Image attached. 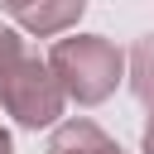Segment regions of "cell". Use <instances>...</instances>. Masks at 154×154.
Here are the masks:
<instances>
[{
  "mask_svg": "<svg viewBox=\"0 0 154 154\" xmlns=\"http://www.w3.org/2000/svg\"><path fill=\"white\" fill-rule=\"evenodd\" d=\"M125 77H130V91L140 106H154V29L135 38L130 58H125Z\"/></svg>",
  "mask_w": 154,
  "mask_h": 154,
  "instance_id": "5b68a950",
  "label": "cell"
},
{
  "mask_svg": "<svg viewBox=\"0 0 154 154\" xmlns=\"http://www.w3.org/2000/svg\"><path fill=\"white\" fill-rule=\"evenodd\" d=\"M82 10H87V0H19L10 14H14V24H19L24 34H34V38H58V34L77 29Z\"/></svg>",
  "mask_w": 154,
  "mask_h": 154,
  "instance_id": "3957f363",
  "label": "cell"
},
{
  "mask_svg": "<svg viewBox=\"0 0 154 154\" xmlns=\"http://www.w3.org/2000/svg\"><path fill=\"white\" fill-rule=\"evenodd\" d=\"M0 154H14V140H10V130L0 125Z\"/></svg>",
  "mask_w": 154,
  "mask_h": 154,
  "instance_id": "ba28073f",
  "label": "cell"
},
{
  "mask_svg": "<svg viewBox=\"0 0 154 154\" xmlns=\"http://www.w3.org/2000/svg\"><path fill=\"white\" fill-rule=\"evenodd\" d=\"M48 154H125V149H120L116 135H106L96 120L72 116V120H58V125H53Z\"/></svg>",
  "mask_w": 154,
  "mask_h": 154,
  "instance_id": "277c9868",
  "label": "cell"
},
{
  "mask_svg": "<svg viewBox=\"0 0 154 154\" xmlns=\"http://www.w3.org/2000/svg\"><path fill=\"white\" fill-rule=\"evenodd\" d=\"M48 67L63 82L67 101L101 106L120 87V77H125V53L106 34H72V38H58L48 48Z\"/></svg>",
  "mask_w": 154,
  "mask_h": 154,
  "instance_id": "6da1fadb",
  "label": "cell"
},
{
  "mask_svg": "<svg viewBox=\"0 0 154 154\" xmlns=\"http://www.w3.org/2000/svg\"><path fill=\"white\" fill-rule=\"evenodd\" d=\"M0 106H5V116H14L24 130H48V125H58V116H63V106H67V91H63V82L53 77L48 58H38V53L24 48V53L0 72Z\"/></svg>",
  "mask_w": 154,
  "mask_h": 154,
  "instance_id": "7a4b0ae2",
  "label": "cell"
},
{
  "mask_svg": "<svg viewBox=\"0 0 154 154\" xmlns=\"http://www.w3.org/2000/svg\"><path fill=\"white\" fill-rule=\"evenodd\" d=\"M140 154H154V106H149V120H144V135H140Z\"/></svg>",
  "mask_w": 154,
  "mask_h": 154,
  "instance_id": "52a82bcc",
  "label": "cell"
},
{
  "mask_svg": "<svg viewBox=\"0 0 154 154\" xmlns=\"http://www.w3.org/2000/svg\"><path fill=\"white\" fill-rule=\"evenodd\" d=\"M14 5H19V0H0V10H5V14H10V10H14Z\"/></svg>",
  "mask_w": 154,
  "mask_h": 154,
  "instance_id": "9c48e42d",
  "label": "cell"
},
{
  "mask_svg": "<svg viewBox=\"0 0 154 154\" xmlns=\"http://www.w3.org/2000/svg\"><path fill=\"white\" fill-rule=\"evenodd\" d=\"M24 48H29V43H24L14 29H5V24H0V72H5V67H10V63L24 53Z\"/></svg>",
  "mask_w": 154,
  "mask_h": 154,
  "instance_id": "8992f818",
  "label": "cell"
}]
</instances>
